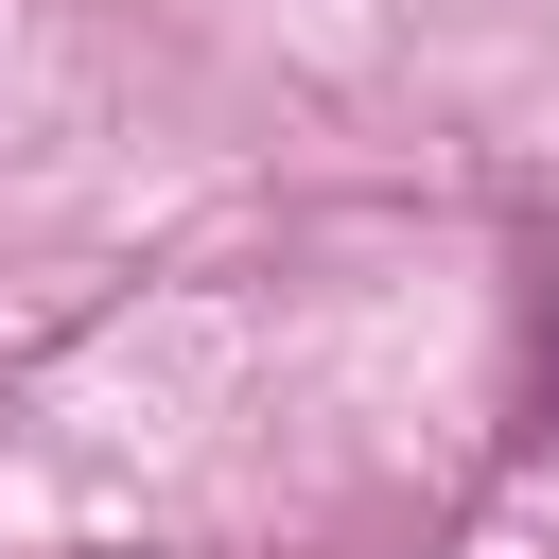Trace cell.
<instances>
[{
	"label": "cell",
	"mask_w": 559,
	"mask_h": 559,
	"mask_svg": "<svg viewBox=\"0 0 559 559\" xmlns=\"http://www.w3.org/2000/svg\"><path fill=\"white\" fill-rule=\"evenodd\" d=\"M542 437H559V262H542Z\"/></svg>",
	"instance_id": "6da1fadb"
}]
</instances>
